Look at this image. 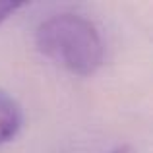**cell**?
<instances>
[{
  "instance_id": "6da1fadb",
  "label": "cell",
  "mask_w": 153,
  "mask_h": 153,
  "mask_svg": "<svg viewBox=\"0 0 153 153\" xmlns=\"http://www.w3.org/2000/svg\"><path fill=\"white\" fill-rule=\"evenodd\" d=\"M35 45L56 66L83 78L95 74L105 58V45L95 23L72 12L54 14L39 23Z\"/></svg>"
},
{
  "instance_id": "7a4b0ae2",
  "label": "cell",
  "mask_w": 153,
  "mask_h": 153,
  "mask_svg": "<svg viewBox=\"0 0 153 153\" xmlns=\"http://www.w3.org/2000/svg\"><path fill=\"white\" fill-rule=\"evenodd\" d=\"M23 124V112L14 97L0 91V146L12 142L19 134Z\"/></svg>"
},
{
  "instance_id": "3957f363",
  "label": "cell",
  "mask_w": 153,
  "mask_h": 153,
  "mask_svg": "<svg viewBox=\"0 0 153 153\" xmlns=\"http://www.w3.org/2000/svg\"><path fill=\"white\" fill-rule=\"evenodd\" d=\"M23 6H25L23 2H0V25L8 18H12L18 10H22Z\"/></svg>"
},
{
  "instance_id": "277c9868",
  "label": "cell",
  "mask_w": 153,
  "mask_h": 153,
  "mask_svg": "<svg viewBox=\"0 0 153 153\" xmlns=\"http://www.w3.org/2000/svg\"><path fill=\"white\" fill-rule=\"evenodd\" d=\"M108 153H132V149H130V146H116L114 149H111Z\"/></svg>"
}]
</instances>
